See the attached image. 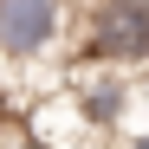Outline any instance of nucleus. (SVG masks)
Listing matches in <instances>:
<instances>
[{"mask_svg": "<svg viewBox=\"0 0 149 149\" xmlns=\"http://www.w3.org/2000/svg\"><path fill=\"white\" fill-rule=\"evenodd\" d=\"M58 26H65V0H0V58L26 65L52 52Z\"/></svg>", "mask_w": 149, "mask_h": 149, "instance_id": "2", "label": "nucleus"}, {"mask_svg": "<svg viewBox=\"0 0 149 149\" xmlns=\"http://www.w3.org/2000/svg\"><path fill=\"white\" fill-rule=\"evenodd\" d=\"M123 110H130V84H123L110 65L97 71V78H84V84H78V117L91 123V130H110V123H123Z\"/></svg>", "mask_w": 149, "mask_h": 149, "instance_id": "3", "label": "nucleus"}, {"mask_svg": "<svg viewBox=\"0 0 149 149\" xmlns=\"http://www.w3.org/2000/svg\"><path fill=\"white\" fill-rule=\"evenodd\" d=\"M130 149H149V130H143V136H130Z\"/></svg>", "mask_w": 149, "mask_h": 149, "instance_id": "4", "label": "nucleus"}, {"mask_svg": "<svg viewBox=\"0 0 149 149\" xmlns=\"http://www.w3.org/2000/svg\"><path fill=\"white\" fill-rule=\"evenodd\" d=\"M19 149H45V143H19Z\"/></svg>", "mask_w": 149, "mask_h": 149, "instance_id": "5", "label": "nucleus"}, {"mask_svg": "<svg viewBox=\"0 0 149 149\" xmlns=\"http://www.w3.org/2000/svg\"><path fill=\"white\" fill-rule=\"evenodd\" d=\"M91 58L97 65H149V0H97L91 7Z\"/></svg>", "mask_w": 149, "mask_h": 149, "instance_id": "1", "label": "nucleus"}]
</instances>
